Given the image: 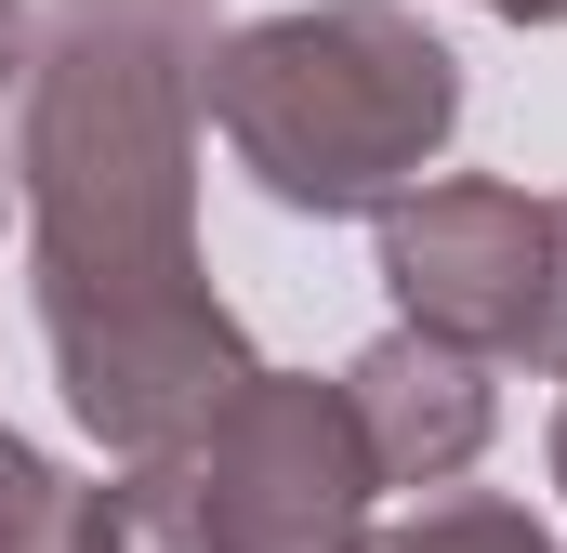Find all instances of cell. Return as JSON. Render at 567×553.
I'll use <instances>...</instances> for the list:
<instances>
[{
    "label": "cell",
    "instance_id": "8fae6325",
    "mask_svg": "<svg viewBox=\"0 0 567 553\" xmlns=\"http://www.w3.org/2000/svg\"><path fill=\"white\" fill-rule=\"evenodd\" d=\"M502 27H567V0H488Z\"/></svg>",
    "mask_w": 567,
    "mask_h": 553
},
{
    "label": "cell",
    "instance_id": "5b68a950",
    "mask_svg": "<svg viewBox=\"0 0 567 553\" xmlns=\"http://www.w3.org/2000/svg\"><path fill=\"white\" fill-rule=\"evenodd\" d=\"M343 409L370 435V474H383V488H462L475 448H488V421H502V396H488V356H475V343L396 316V330L343 369Z\"/></svg>",
    "mask_w": 567,
    "mask_h": 553
},
{
    "label": "cell",
    "instance_id": "6da1fadb",
    "mask_svg": "<svg viewBox=\"0 0 567 553\" xmlns=\"http://www.w3.org/2000/svg\"><path fill=\"white\" fill-rule=\"evenodd\" d=\"M198 66L212 0H53L13 106L40 343L106 461L185 448L265 369L198 264Z\"/></svg>",
    "mask_w": 567,
    "mask_h": 553
},
{
    "label": "cell",
    "instance_id": "7c38bea8",
    "mask_svg": "<svg viewBox=\"0 0 567 553\" xmlns=\"http://www.w3.org/2000/svg\"><path fill=\"white\" fill-rule=\"evenodd\" d=\"M542 461H555V488H567V396H555V435H542Z\"/></svg>",
    "mask_w": 567,
    "mask_h": 553
},
{
    "label": "cell",
    "instance_id": "52a82bcc",
    "mask_svg": "<svg viewBox=\"0 0 567 553\" xmlns=\"http://www.w3.org/2000/svg\"><path fill=\"white\" fill-rule=\"evenodd\" d=\"M357 553H567L528 501H488V488H449L423 514H396V528H370Z\"/></svg>",
    "mask_w": 567,
    "mask_h": 553
},
{
    "label": "cell",
    "instance_id": "7a4b0ae2",
    "mask_svg": "<svg viewBox=\"0 0 567 553\" xmlns=\"http://www.w3.org/2000/svg\"><path fill=\"white\" fill-rule=\"evenodd\" d=\"M198 119L278 211H383L462 133V53L410 0H290L251 27H212Z\"/></svg>",
    "mask_w": 567,
    "mask_h": 553
},
{
    "label": "cell",
    "instance_id": "9c48e42d",
    "mask_svg": "<svg viewBox=\"0 0 567 553\" xmlns=\"http://www.w3.org/2000/svg\"><path fill=\"white\" fill-rule=\"evenodd\" d=\"M27 53H40V13L0 0V106H27ZM0 211H13V133H0Z\"/></svg>",
    "mask_w": 567,
    "mask_h": 553
},
{
    "label": "cell",
    "instance_id": "ba28073f",
    "mask_svg": "<svg viewBox=\"0 0 567 553\" xmlns=\"http://www.w3.org/2000/svg\"><path fill=\"white\" fill-rule=\"evenodd\" d=\"M66 474L27 448V435H0V553H66Z\"/></svg>",
    "mask_w": 567,
    "mask_h": 553
},
{
    "label": "cell",
    "instance_id": "30bf717a",
    "mask_svg": "<svg viewBox=\"0 0 567 553\" xmlns=\"http://www.w3.org/2000/svg\"><path fill=\"white\" fill-rule=\"evenodd\" d=\"M542 369H567V198H555V303H542Z\"/></svg>",
    "mask_w": 567,
    "mask_h": 553
},
{
    "label": "cell",
    "instance_id": "3957f363",
    "mask_svg": "<svg viewBox=\"0 0 567 553\" xmlns=\"http://www.w3.org/2000/svg\"><path fill=\"white\" fill-rule=\"evenodd\" d=\"M185 474H198L212 553H357L370 501H383L370 435L343 409V383H317V369H251L185 435Z\"/></svg>",
    "mask_w": 567,
    "mask_h": 553
},
{
    "label": "cell",
    "instance_id": "8992f818",
    "mask_svg": "<svg viewBox=\"0 0 567 553\" xmlns=\"http://www.w3.org/2000/svg\"><path fill=\"white\" fill-rule=\"evenodd\" d=\"M66 553H212V514H198L185 448H145L106 488H80L66 501Z\"/></svg>",
    "mask_w": 567,
    "mask_h": 553
},
{
    "label": "cell",
    "instance_id": "277c9868",
    "mask_svg": "<svg viewBox=\"0 0 567 553\" xmlns=\"http://www.w3.org/2000/svg\"><path fill=\"white\" fill-rule=\"evenodd\" d=\"M383 225V290L410 330H449L475 356H542V303H555V198L449 171L370 211Z\"/></svg>",
    "mask_w": 567,
    "mask_h": 553
}]
</instances>
